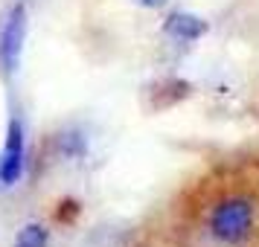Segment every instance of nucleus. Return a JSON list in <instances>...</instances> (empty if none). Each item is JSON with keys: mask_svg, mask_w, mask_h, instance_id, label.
Listing matches in <instances>:
<instances>
[{"mask_svg": "<svg viewBox=\"0 0 259 247\" xmlns=\"http://www.w3.org/2000/svg\"><path fill=\"white\" fill-rule=\"evenodd\" d=\"M253 227V207L245 198H224L210 212V233L224 244H239L250 235Z\"/></svg>", "mask_w": 259, "mask_h": 247, "instance_id": "nucleus-1", "label": "nucleus"}, {"mask_svg": "<svg viewBox=\"0 0 259 247\" xmlns=\"http://www.w3.org/2000/svg\"><path fill=\"white\" fill-rule=\"evenodd\" d=\"M24 29H26V12L24 6H15L0 26V67H3V73H12L18 67L21 47H24Z\"/></svg>", "mask_w": 259, "mask_h": 247, "instance_id": "nucleus-2", "label": "nucleus"}, {"mask_svg": "<svg viewBox=\"0 0 259 247\" xmlns=\"http://www.w3.org/2000/svg\"><path fill=\"white\" fill-rule=\"evenodd\" d=\"M24 172V128L21 122L12 119L9 122V134H6V145L0 154V183L12 186Z\"/></svg>", "mask_w": 259, "mask_h": 247, "instance_id": "nucleus-3", "label": "nucleus"}, {"mask_svg": "<svg viewBox=\"0 0 259 247\" xmlns=\"http://www.w3.org/2000/svg\"><path fill=\"white\" fill-rule=\"evenodd\" d=\"M15 247H47V230H44V227H38V224H29V227L21 230Z\"/></svg>", "mask_w": 259, "mask_h": 247, "instance_id": "nucleus-4", "label": "nucleus"}, {"mask_svg": "<svg viewBox=\"0 0 259 247\" xmlns=\"http://www.w3.org/2000/svg\"><path fill=\"white\" fill-rule=\"evenodd\" d=\"M169 29H172L175 35H181V38H195L204 26H201L195 18H189V15H175V18L169 21Z\"/></svg>", "mask_w": 259, "mask_h": 247, "instance_id": "nucleus-5", "label": "nucleus"}, {"mask_svg": "<svg viewBox=\"0 0 259 247\" xmlns=\"http://www.w3.org/2000/svg\"><path fill=\"white\" fill-rule=\"evenodd\" d=\"M143 3H149V6H152V3H157V0H143Z\"/></svg>", "mask_w": 259, "mask_h": 247, "instance_id": "nucleus-6", "label": "nucleus"}]
</instances>
